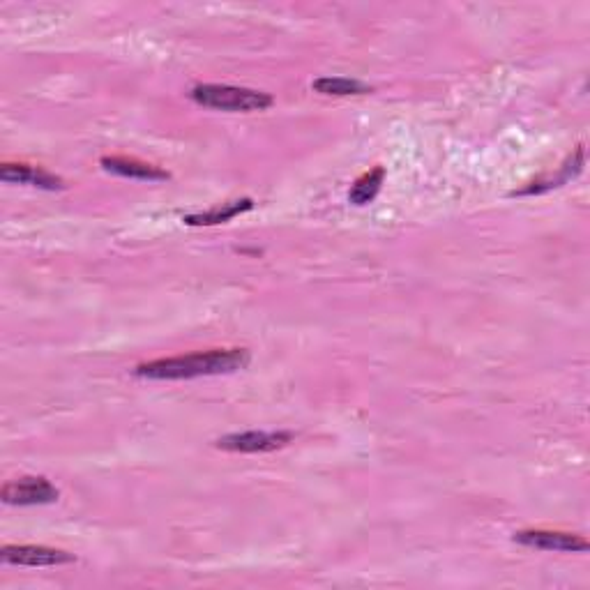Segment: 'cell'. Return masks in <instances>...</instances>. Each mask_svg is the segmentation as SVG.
<instances>
[{
    "mask_svg": "<svg viewBox=\"0 0 590 590\" xmlns=\"http://www.w3.org/2000/svg\"><path fill=\"white\" fill-rule=\"evenodd\" d=\"M249 360L252 358H249L247 349H213L143 362L134 369V374L139 378H150V381H187V378L199 376L233 374L238 369H245Z\"/></svg>",
    "mask_w": 590,
    "mask_h": 590,
    "instance_id": "1",
    "label": "cell"
},
{
    "mask_svg": "<svg viewBox=\"0 0 590 590\" xmlns=\"http://www.w3.org/2000/svg\"><path fill=\"white\" fill-rule=\"evenodd\" d=\"M192 102L199 107L231 113H249V111H266L275 100L263 90L238 88V86H219V83H199L189 90Z\"/></svg>",
    "mask_w": 590,
    "mask_h": 590,
    "instance_id": "2",
    "label": "cell"
},
{
    "mask_svg": "<svg viewBox=\"0 0 590 590\" xmlns=\"http://www.w3.org/2000/svg\"><path fill=\"white\" fill-rule=\"evenodd\" d=\"M293 441L291 431H242L217 438L215 445L226 452H242V455H256V452H275L286 448Z\"/></svg>",
    "mask_w": 590,
    "mask_h": 590,
    "instance_id": "3",
    "label": "cell"
},
{
    "mask_svg": "<svg viewBox=\"0 0 590 590\" xmlns=\"http://www.w3.org/2000/svg\"><path fill=\"white\" fill-rule=\"evenodd\" d=\"M0 561L5 565H24V567H58L77 561L72 554L63 549L40 547V544H7L0 549Z\"/></svg>",
    "mask_w": 590,
    "mask_h": 590,
    "instance_id": "4",
    "label": "cell"
},
{
    "mask_svg": "<svg viewBox=\"0 0 590 590\" xmlns=\"http://www.w3.org/2000/svg\"><path fill=\"white\" fill-rule=\"evenodd\" d=\"M0 498L5 505H51L60 498V491L47 478H21L7 482Z\"/></svg>",
    "mask_w": 590,
    "mask_h": 590,
    "instance_id": "5",
    "label": "cell"
},
{
    "mask_svg": "<svg viewBox=\"0 0 590 590\" xmlns=\"http://www.w3.org/2000/svg\"><path fill=\"white\" fill-rule=\"evenodd\" d=\"M514 542L524 544V547H531V549L565 551V554H586L588 551L586 537L574 535V533H563V531H542V528L514 533Z\"/></svg>",
    "mask_w": 590,
    "mask_h": 590,
    "instance_id": "6",
    "label": "cell"
},
{
    "mask_svg": "<svg viewBox=\"0 0 590 590\" xmlns=\"http://www.w3.org/2000/svg\"><path fill=\"white\" fill-rule=\"evenodd\" d=\"M0 180H3V183H17V185H30L37 189H47V192L65 189L63 178L28 164H3L0 166Z\"/></svg>",
    "mask_w": 590,
    "mask_h": 590,
    "instance_id": "7",
    "label": "cell"
},
{
    "mask_svg": "<svg viewBox=\"0 0 590 590\" xmlns=\"http://www.w3.org/2000/svg\"><path fill=\"white\" fill-rule=\"evenodd\" d=\"M104 171L116 173V176L132 178V180H146V183H162V180H169L171 173L160 169V166L146 164L141 160H134V157H102Z\"/></svg>",
    "mask_w": 590,
    "mask_h": 590,
    "instance_id": "8",
    "label": "cell"
},
{
    "mask_svg": "<svg viewBox=\"0 0 590 590\" xmlns=\"http://www.w3.org/2000/svg\"><path fill=\"white\" fill-rule=\"evenodd\" d=\"M584 164H586V148L579 146L577 153H574L570 160H567L558 173L554 176H544L540 180H533L531 185L519 189V192H512V196H531V194H544L549 192V189H556V187H563L567 180L577 178L581 171H584Z\"/></svg>",
    "mask_w": 590,
    "mask_h": 590,
    "instance_id": "9",
    "label": "cell"
},
{
    "mask_svg": "<svg viewBox=\"0 0 590 590\" xmlns=\"http://www.w3.org/2000/svg\"><path fill=\"white\" fill-rule=\"evenodd\" d=\"M254 208L252 199H238L231 203H222V206L210 208L208 213H196V215H187L183 217V222L189 226H215V224H226L231 222L233 217H238L247 210Z\"/></svg>",
    "mask_w": 590,
    "mask_h": 590,
    "instance_id": "10",
    "label": "cell"
},
{
    "mask_svg": "<svg viewBox=\"0 0 590 590\" xmlns=\"http://www.w3.org/2000/svg\"><path fill=\"white\" fill-rule=\"evenodd\" d=\"M383 180H385V169L383 166H376V169L355 180L349 192V201L353 203V206H367V203H372L376 199V194L381 192Z\"/></svg>",
    "mask_w": 590,
    "mask_h": 590,
    "instance_id": "11",
    "label": "cell"
},
{
    "mask_svg": "<svg viewBox=\"0 0 590 590\" xmlns=\"http://www.w3.org/2000/svg\"><path fill=\"white\" fill-rule=\"evenodd\" d=\"M312 90L321 95H367L372 93V86H367L365 81L358 79H346V77H321L312 83Z\"/></svg>",
    "mask_w": 590,
    "mask_h": 590,
    "instance_id": "12",
    "label": "cell"
}]
</instances>
